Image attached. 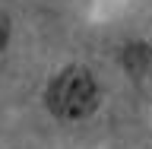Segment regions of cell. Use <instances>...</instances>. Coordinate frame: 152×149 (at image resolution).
<instances>
[{"label":"cell","mask_w":152,"mask_h":149,"mask_svg":"<svg viewBox=\"0 0 152 149\" xmlns=\"http://www.w3.org/2000/svg\"><path fill=\"white\" fill-rule=\"evenodd\" d=\"M95 102H98V86L83 67H66L48 86V108L57 117H83L95 108Z\"/></svg>","instance_id":"6da1fadb"},{"label":"cell","mask_w":152,"mask_h":149,"mask_svg":"<svg viewBox=\"0 0 152 149\" xmlns=\"http://www.w3.org/2000/svg\"><path fill=\"white\" fill-rule=\"evenodd\" d=\"M149 45H142V41H136V45H127V51H124V67L130 70V73H142L146 67H149Z\"/></svg>","instance_id":"7a4b0ae2"},{"label":"cell","mask_w":152,"mask_h":149,"mask_svg":"<svg viewBox=\"0 0 152 149\" xmlns=\"http://www.w3.org/2000/svg\"><path fill=\"white\" fill-rule=\"evenodd\" d=\"M7 38H10V19L0 13V48L7 45Z\"/></svg>","instance_id":"3957f363"}]
</instances>
